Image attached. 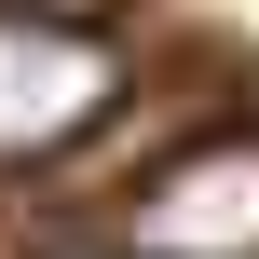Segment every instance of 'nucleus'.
<instances>
[{
    "label": "nucleus",
    "mask_w": 259,
    "mask_h": 259,
    "mask_svg": "<svg viewBox=\"0 0 259 259\" xmlns=\"http://www.w3.org/2000/svg\"><path fill=\"white\" fill-rule=\"evenodd\" d=\"M109 96H123V55L96 27H55V14L0 0V164L68 150L82 123H109Z\"/></svg>",
    "instance_id": "nucleus-1"
},
{
    "label": "nucleus",
    "mask_w": 259,
    "mask_h": 259,
    "mask_svg": "<svg viewBox=\"0 0 259 259\" xmlns=\"http://www.w3.org/2000/svg\"><path fill=\"white\" fill-rule=\"evenodd\" d=\"M123 246H137V259H259V123L191 137V150L137 191Z\"/></svg>",
    "instance_id": "nucleus-2"
},
{
    "label": "nucleus",
    "mask_w": 259,
    "mask_h": 259,
    "mask_svg": "<svg viewBox=\"0 0 259 259\" xmlns=\"http://www.w3.org/2000/svg\"><path fill=\"white\" fill-rule=\"evenodd\" d=\"M27 14H55V27H109V0H27Z\"/></svg>",
    "instance_id": "nucleus-3"
},
{
    "label": "nucleus",
    "mask_w": 259,
    "mask_h": 259,
    "mask_svg": "<svg viewBox=\"0 0 259 259\" xmlns=\"http://www.w3.org/2000/svg\"><path fill=\"white\" fill-rule=\"evenodd\" d=\"M55 259H137V246H55Z\"/></svg>",
    "instance_id": "nucleus-4"
}]
</instances>
